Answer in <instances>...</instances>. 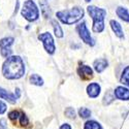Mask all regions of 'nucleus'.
I'll return each instance as SVG.
<instances>
[{"instance_id": "obj_1", "label": "nucleus", "mask_w": 129, "mask_h": 129, "mask_svg": "<svg viewBox=\"0 0 129 129\" xmlns=\"http://www.w3.org/2000/svg\"><path fill=\"white\" fill-rule=\"evenodd\" d=\"M2 74L7 80H19L25 74V64L20 56H10L2 64Z\"/></svg>"}, {"instance_id": "obj_2", "label": "nucleus", "mask_w": 129, "mask_h": 129, "mask_svg": "<svg viewBox=\"0 0 129 129\" xmlns=\"http://www.w3.org/2000/svg\"><path fill=\"white\" fill-rule=\"evenodd\" d=\"M84 9L80 6H74L70 9H65V10H60L56 14V17L58 20H60L63 24L66 25H72L78 23L81 21L84 17Z\"/></svg>"}, {"instance_id": "obj_3", "label": "nucleus", "mask_w": 129, "mask_h": 129, "mask_svg": "<svg viewBox=\"0 0 129 129\" xmlns=\"http://www.w3.org/2000/svg\"><path fill=\"white\" fill-rule=\"evenodd\" d=\"M87 12L93 20V32H96V33L102 32L104 30V19L106 16V10L94 5H89L87 7Z\"/></svg>"}, {"instance_id": "obj_4", "label": "nucleus", "mask_w": 129, "mask_h": 129, "mask_svg": "<svg viewBox=\"0 0 129 129\" xmlns=\"http://www.w3.org/2000/svg\"><path fill=\"white\" fill-rule=\"evenodd\" d=\"M21 15L28 22H34L39 18V10L33 0H26L21 9Z\"/></svg>"}, {"instance_id": "obj_5", "label": "nucleus", "mask_w": 129, "mask_h": 129, "mask_svg": "<svg viewBox=\"0 0 129 129\" xmlns=\"http://www.w3.org/2000/svg\"><path fill=\"white\" fill-rule=\"evenodd\" d=\"M38 39L42 42L44 48L46 50V52L50 55H53L56 51V47H55V42H54V38L52 36V34L50 32H44L38 35Z\"/></svg>"}, {"instance_id": "obj_6", "label": "nucleus", "mask_w": 129, "mask_h": 129, "mask_svg": "<svg viewBox=\"0 0 129 129\" xmlns=\"http://www.w3.org/2000/svg\"><path fill=\"white\" fill-rule=\"evenodd\" d=\"M77 31L79 33L80 38L85 42V44H87L90 47H93L95 45V40L92 38V36L90 34V31L88 30L87 25H86L85 22H82L81 24H79L77 26Z\"/></svg>"}, {"instance_id": "obj_7", "label": "nucleus", "mask_w": 129, "mask_h": 129, "mask_svg": "<svg viewBox=\"0 0 129 129\" xmlns=\"http://www.w3.org/2000/svg\"><path fill=\"white\" fill-rule=\"evenodd\" d=\"M14 37H3L0 39V54L3 58H8L12 56V46L14 45Z\"/></svg>"}, {"instance_id": "obj_8", "label": "nucleus", "mask_w": 129, "mask_h": 129, "mask_svg": "<svg viewBox=\"0 0 129 129\" xmlns=\"http://www.w3.org/2000/svg\"><path fill=\"white\" fill-rule=\"evenodd\" d=\"M8 118L12 120L14 123H16L19 120V124L21 126H28L29 120L27 116L21 111H13L8 114Z\"/></svg>"}, {"instance_id": "obj_9", "label": "nucleus", "mask_w": 129, "mask_h": 129, "mask_svg": "<svg viewBox=\"0 0 129 129\" xmlns=\"http://www.w3.org/2000/svg\"><path fill=\"white\" fill-rule=\"evenodd\" d=\"M78 73L79 76L83 80H90L93 78V70L90 66L88 65H82L78 68Z\"/></svg>"}, {"instance_id": "obj_10", "label": "nucleus", "mask_w": 129, "mask_h": 129, "mask_svg": "<svg viewBox=\"0 0 129 129\" xmlns=\"http://www.w3.org/2000/svg\"><path fill=\"white\" fill-rule=\"evenodd\" d=\"M115 97L120 99V100H129V89L125 88V87H117L114 91Z\"/></svg>"}, {"instance_id": "obj_11", "label": "nucleus", "mask_w": 129, "mask_h": 129, "mask_svg": "<svg viewBox=\"0 0 129 129\" xmlns=\"http://www.w3.org/2000/svg\"><path fill=\"white\" fill-rule=\"evenodd\" d=\"M100 90H101V88L97 83H91L87 87V94L91 98H96V97H98V95L100 94Z\"/></svg>"}, {"instance_id": "obj_12", "label": "nucleus", "mask_w": 129, "mask_h": 129, "mask_svg": "<svg viewBox=\"0 0 129 129\" xmlns=\"http://www.w3.org/2000/svg\"><path fill=\"white\" fill-rule=\"evenodd\" d=\"M110 25H111V28H112V30L114 31V33L116 34L117 37L124 38L123 28H122V26H121V24H120L119 22H117V21H115V20H111Z\"/></svg>"}, {"instance_id": "obj_13", "label": "nucleus", "mask_w": 129, "mask_h": 129, "mask_svg": "<svg viewBox=\"0 0 129 129\" xmlns=\"http://www.w3.org/2000/svg\"><path fill=\"white\" fill-rule=\"evenodd\" d=\"M107 65H109V63H107V61L105 59H97L95 60L94 63H93V66H94V69L96 70V72L98 73H101L106 67Z\"/></svg>"}, {"instance_id": "obj_14", "label": "nucleus", "mask_w": 129, "mask_h": 129, "mask_svg": "<svg viewBox=\"0 0 129 129\" xmlns=\"http://www.w3.org/2000/svg\"><path fill=\"white\" fill-rule=\"evenodd\" d=\"M0 97L3 98L6 101H8L9 103H16V101H17V96H15L14 94H12L10 92L4 90L1 87H0Z\"/></svg>"}, {"instance_id": "obj_15", "label": "nucleus", "mask_w": 129, "mask_h": 129, "mask_svg": "<svg viewBox=\"0 0 129 129\" xmlns=\"http://www.w3.org/2000/svg\"><path fill=\"white\" fill-rule=\"evenodd\" d=\"M116 14H117V16L119 17L121 20H123L124 22L129 23V12H128V9L126 7L119 6L116 9Z\"/></svg>"}, {"instance_id": "obj_16", "label": "nucleus", "mask_w": 129, "mask_h": 129, "mask_svg": "<svg viewBox=\"0 0 129 129\" xmlns=\"http://www.w3.org/2000/svg\"><path fill=\"white\" fill-rule=\"evenodd\" d=\"M39 4H40V9H41V13L44 15V17L46 19H50L51 18V9H50V6H49V3L47 2V0H40Z\"/></svg>"}, {"instance_id": "obj_17", "label": "nucleus", "mask_w": 129, "mask_h": 129, "mask_svg": "<svg viewBox=\"0 0 129 129\" xmlns=\"http://www.w3.org/2000/svg\"><path fill=\"white\" fill-rule=\"evenodd\" d=\"M52 25H53V29H54V33H55V36L58 38H62L63 37V30L60 26V24L57 22L56 20H52Z\"/></svg>"}, {"instance_id": "obj_18", "label": "nucleus", "mask_w": 129, "mask_h": 129, "mask_svg": "<svg viewBox=\"0 0 129 129\" xmlns=\"http://www.w3.org/2000/svg\"><path fill=\"white\" fill-rule=\"evenodd\" d=\"M29 81L32 85H35V86H42L44 85V80H42V78H40V76H38V74H36V73L31 74L30 78H29Z\"/></svg>"}, {"instance_id": "obj_19", "label": "nucleus", "mask_w": 129, "mask_h": 129, "mask_svg": "<svg viewBox=\"0 0 129 129\" xmlns=\"http://www.w3.org/2000/svg\"><path fill=\"white\" fill-rule=\"evenodd\" d=\"M121 83L127 87H129V66H127L123 72H122V76H121V79H120Z\"/></svg>"}, {"instance_id": "obj_20", "label": "nucleus", "mask_w": 129, "mask_h": 129, "mask_svg": "<svg viewBox=\"0 0 129 129\" xmlns=\"http://www.w3.org/2000/svg\"><path fill=\"white\" fill-rule=\"evenodd\" d=\"M84 129H102V127L96 121H88L85 123Z\"/></svg>"}, {"instance_id": "obj_21", "label": "nucleus", "mask_w": 129, "mask_h": 129, "mask_svg": "<svg viewBox=\"0 0 129 129\" xmlns=\"http://www.w3.org/2000/svg\"><path fill=\"white\" fill-rule=\"evenodd\" d=\"M79 115L81 118H83V119H86V118H89L91 116V112H90V110L87 109V107H81L79 110Z\"/></svg>"}, {"instance_id": "obj_22", "label": "nucleus", "mask_w": 129, "mask_h": 129, "mask_svg": "<svg viewBox=\"0 0 129 129\" xmlns=\"http://www.w3.org/2000/svg\"><path fill=\"white\" fill-rule=\"evenodd\" d=\"M114 96H115V94L113 95L111 92H106L105 93V95H104V100H103V103L104 104H110L114 99H115V97H114Z\"/></svg>"}, {"instance_id": "obj_23", "label": "nucleus", "mask_w": 129, "mask_h": 129, "mask_svg": "<svg viewBox=\"0 0 129 129\" xmlns=\"http://www.w3.org/2000/svg\"><path fill=\"white\" fill-rule=\"evenodd\" d=\"M65 115L70 118V119H73L74 117H76V112H74V110L72 109V107H67V109L65 110Z\"/></svg>"}, {"instance_id": "obj_24", "label": "nucleus", "mask_w": 129, "mask_h": 129, "mask_svg": "<svg viewBox=\"0 0 129 129\" xmlns=\"http://www.w3.org/2000/svg\"><path fill=\"white\" fill-rule=\"evenodd\" d=\"M6 104L3 102V101H1L0 100V115H2V114H4L5 112H6Z\"/></svg>"}, {"instance_id": "obj_25", "label": "nucleus", "mask_w": 129, "mask_h": 129, "mask_svg": "<svg viewBox=\"0 0 129 129\" xmlns=\"http://www.w3.org/2000/svg\"><path fill=\"white\" fill-rule=\"evenodd\" d=\"M7 125H6V121L4 119L0 120V129H6Z\"/></svg>"}, {"instance_id": "obj_26", "label": "nucleus", "mask_w": 129, "mask_h": 129, "mask_svg": "<svg viewBox=\"0 0 129 129\" xmlns=\"http://www.w3.org/2000/svg\"><path fill=\"white\" fill-rule=\"evenodd\" d=\"M60 129H71V127H70L68 124L65 123V124H63V125L60 127Z\"/></svg>"}, {"instance_id": "obj_27", "label": "nucleus", "mask_w": 129, "mask_h": 129, "mask_svg": "<svg viewBox=\"0 0 129 129\" xmlns=\"http://www.w3.org/2000/svg\"><path fill=\"white\" fill-rule=\"evenodd\" d=\"M85 1H86V2H90V1H91V0H85Z\"/></svg>"}]
</instances>
